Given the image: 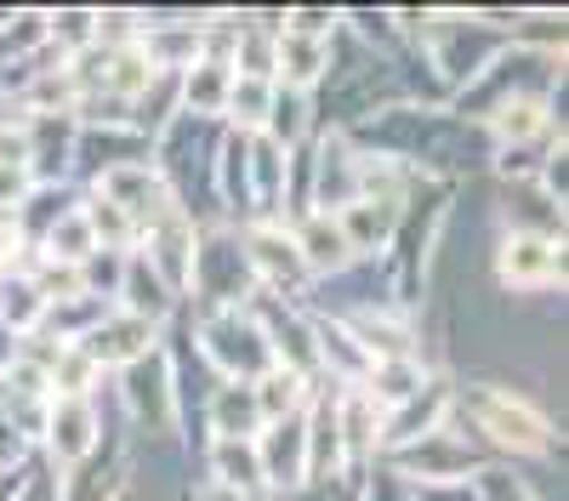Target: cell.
I'll use <instances>...</instances> for the list:
<instances>
[{"label":"cell","mask_w":569,"mask_h":501,"mask_svg":"<svg viewBox=\"0 0 569 501\" xmlns=\"http://www.w3.org/2000/svg\"><path fill=\"white\" fill-rule=\"evenodd\" d=\"M490 428L501 439H512V444H541V428L530 422V410H518L507 399H490Z\"/></svg>","instance_id":"6da1fadb"}]
</instances>
